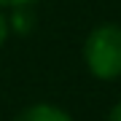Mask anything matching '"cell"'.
I'll return each instance as SVG.
<instances>
[{
	"mask_svg": "<svg viewBox=\"0 0 121 121\" xmlns=\"http://www.w3.org/2000/svg\"><path fill=\"white\" fill-rule=\"evenodd\" d=\"M13 121H73V118H70L62 108H54V105L40 102V105H32V108L22 110Z\"/></svg>",
	"mask_w": 121,
	"mask_h": 121,
	"instance_id": "7a4b0ae2",
	"label": "cell"
},
{
	"mask_svg": "<svg viewBox=\"0 0 121 121\" xmlns=\"http://www.w3.org/2000/svg\"><path fill=\"white\" fill-rule=\"evenodd\" d=\"M108 121H121V102H118L116 108L110 110V116H108Z\"/></svg>",
	"mask_w": 121,
	"mask_h": 121,
	"instance_id": "5b68a950",
	"label": "cell"
},
{
	"mask_svg": "<svg viewBox=\"0 0 121 121\" xmlns=\"http://www.w3.org/2000/svg\"><path fill=\"white\" fill-rule=\"evenodd\" d=\"M32 3H38V0H0V5H11V8H24Z\"/></svg>",
	"mask_w": 121,
	"mask_h": 121,
	"instance_id": "3957f363",
	"label": "cell"
},
{
	"mask_svg": "<svg viewBox=\"0 0 121 121\" xmlns=\"http://www.w3.org/2000/svg\"><path fill=\"white\" fill-rule=\"evenodd\" d=\"M83 59L89 73L99 81H113L121 75V27L102 24L89 32L83 43Z\"/></svg>",
	"mask_w": 121,
	"mask_h": 121,
	"instance_id": "6da1fadb",
	"label": "cell"
},
{
	"mask_svg": "<svg viewBox=\"0 0 121 121\" xmlns=\"http://www.w3.org/2000/svg\"><path fill=\"white\" fill-rule=\"evenodd\" d=\"M5 38H8V19L0 13V46L5 43Z\"/></svg>",
	"mask_w": 121,
	"mask_h": 121,
	"instance_id": "277c9868",
	"label": "cell"
}]
</instances>
